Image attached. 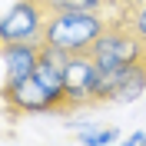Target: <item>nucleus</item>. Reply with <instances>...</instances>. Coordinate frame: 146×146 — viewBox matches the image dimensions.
Here are the masks:
<instances>
[{"label":"nucleus","mask_w":146,"mask_h":146,"mask_svg":"<svg viewBox=\"0 0 146 146\" xmlns=\"http://www.w3.org/2000/svg\"><path fill=\"white\" fill-rule=\"evenodd\" d=\"M3 103L17 113H53V100L50 93L40 86L36 76H20V80H3L0 86Z\"/></svg>","instance_id":"4"},{"label":"nucleus","mask_w":146,"mask_h":146,"mask_svg":"<svg viewBox=\"0 0 146 146\" xmlns=\"http://www.w3.org/2000/svg\"><path fill=\"white\" fill-rule=\"evenodd\" d=\"M93 70H96V60L90 53H73L70 63L63 66V80H66V103L70 106H80V103L90 100V80Z\"/></svg>","instance_id":"6"},{"label":"nucleus","mask_w":146,"mask_h":146,"mask_svg":"<svg viewBox=\"0 0 146 146\" xmlns=\"http://www.w3.org/2000/svg\"><path fill=\"white\" fill-rule=\"evenodd\" d=\"M110 23L100 10H60L46 20L43 43L63 46L70 53H90V46L100 40V33Z\"/></svg>","instance_id":"1"},{"label":"nucleus","mask_w":146,"mask_h":146,"mask_svg":"<svg viewBox=\"0 0 146 146\" xmlns=\"http://www.w3.org/2000/svg\"><path fill=\"white\" fill-rule=\"evenodd\" d=\"M90 56L96 63H136V60L146 56V43H143V36L136 30L129 33L126 27L110 23L100 33V40L90 46Z\"/></svg>","instance_id":"3"},{"label":"nucleus","mask_w":146,"mask_h":146,"mask_svg":"<svg viewBox=\"0 0 146 146\" xmlns=\"http://www.w3.org/2000/svg\"><path fill=\"white\" fill-rule=\"evenodd\" d=\"M143 93H146V56L136 60V63H126V70H123L110 100L113 103H136Z\"/></svg>","instance_id":"7"},{"label":"nucleus","mask_w":146,"mask_h":146,"mask_svg":"<svg viewBox=\"0 0 146 146\" xmlns=\"http://www.w3.org/2000/svg\"><path fill=\"white\" fill-rule=\"evenodd\" d=\"M116 139H119V129H116V126L80 133V143H83V146H110V143H116Z\"/></svg>","instance_id":"10"},{"label":"nucleus","mask_w":146,"mask_h":146,"mask_svg":"<svg viewBox=\"0 0 146 146\" xmlns=\"http://www.w3.org/2000/svg\"><path fill=\"white\" fill-rule=\"evenodd\" d=\"M123 70H126V63H96L93 80H90V100H110Z\"/></svg>","instance_id":"9"},{"label":"nucleus","mask_w":146,"mask_h":146,"mask_svg":"<svg viewBox=\"0 0 146 146\" xmlns=\"http://www.w3.org/2000/svg\"><path fill=\"white\" fill-rule=\"evenodd\" d=\"M106 0H46V7L60 13V10H103Z\"/></svg>","instance_id":"11"},{"label":"nucleus","mask_w":146,"mask_h":146,"mask_svg":"<svg viewBox=\"0 0 146 146\" xmlns=\"http://www.w3.org/2000/svg\"><path fill=\"white\" fill-rule=\"evenodd\" d=\"M70 56H73V53L63 50V46H53V43H43V46H40V60H50V63L60 66V70L70 63Z\"/></svg>","instance_id":"12"},{"label":"nucleus","mask_w":146,"mask_h":146,"mask_svg":"<svg viewBox=\"0 0 146 146\" xmlns=\"http://www.w3.org/2000/svg\"><path fill=\"white\" fill-rule=\"evenodd\" d=\"M46 13H50L46 0H17L0 17V43H13V40L43 43V30H46V20H50Z\"/></svg>","instance_id":"2"},{"label":"nucleus","mask_w":146,"mask_h":146,"mask_svg":"<svg viewBox=\"0 0 146 146\" xmlns=\"http://www.w3.org/2000/svg\"><path fill=\"white\" fill-rule=\"evenodd\" d=\"M133 30L143 36V43H146V3L136 10V13H133Z\"/></svg>","instance_id":"13"},{"label":"nucleus","mask_w":146,"mask_h":146,"mask_svg":"<svg viewBox=\"0 0 146 146\" xmlns=\"http://www.w3.org/2000/svg\"><path fill=\"white\" fill-rule=\"evenodd\" d=\"M33 76L40 80V86L50 93L53 110L70 106V103H66V80H63V70H60V66H53L50 60H40V63H36V70H33Z\"/></svg>","instance_id":"8"},{"label":"nucleus","mask_w":146,"mask_h":146,"mask_svg":"<svg viewBox=\"0 0 146 146\" xmlns=\"http://www.w3.org/2000/svg\"><path fill=\"white\" fill-rule=\"evenodd\" d=\"M110 3H133V0H110Z\"/></svg>","instance_id":"14"},{"label":"nucleus","mask_w":146,"mask_h":146,"mask_svg":"<svg viewBox=\"0 0 146 146\" xmlns=\"http://www.w3.org/2000/svg\"><path fill=\"white\" fill-rule=\"evenodd\" d=\"M40 46L36 40H13V43L0 46V66H3V80H20V76H33L40 63Z\"/></svg>","instance_id":"5"}]
</instances>
